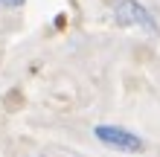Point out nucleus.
I'll use <instances>...</instances> for the list:
<instances>
[{
	"mask_svg": "<svg viewBox=\"0 0 160 157\" xmlns=\"http://www.w3.org/2000/svg\"><path fill=\"white\" fill-rule=\"evenodd\" d=\"M26 0H0V9H21Z\"/></svg>",
	"mask_w": 160,
	"mask_h": 157,
	"instance_id": "nucleus-3",
	"label": "nucleus"
},
{
	"mask_svg": "<svg viewBox=\"0 0 160 157\" xmlns=\"http://www.w3.org/2000/svg\"><path fill=\"white\" fill-rule=\"evenodd\" d=\"M93 137L108 145L114 151H122V154H143L146 151V140L128 128H119V125H96L93 128Z\"/></svg>",
	"mask_w": 160,
	"mask_h": 157,
	"instance_id": "nucleus-2",
	"label": "nucleus"
},
{
	"mask_svg": "<svg viewBox=\"0 0 160 157\" xmlns=\"http://www.w3.org/2000/svg\"><path fill=\"white\" fill-rule=\"evenodd\" d=\"M111 15L122 29H140L148 38H157V21L143 3L137 0H111Z\"/></svg>",
	"mask_w": 160,
	"mask_h": 157,
	"instance_id": "nucleus-1",
	"label": "nucleus"
}]
</instances>
